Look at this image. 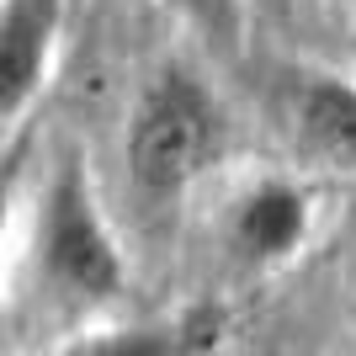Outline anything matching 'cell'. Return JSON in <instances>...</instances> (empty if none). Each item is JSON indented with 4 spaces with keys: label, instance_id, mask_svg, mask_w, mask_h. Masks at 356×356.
Listing matches in <instances>:
<instances>
[{
    "label": "cell",
    "instance_id": "52a82bcc",
    "mask_svg": "<svg viewBox=\"0 0 356 356\" xmlns=\"http://www.w3.org/2000/svg\"><path fill=\"white\" fill-rule=\"evenodd\" d=\"M213 64H239L250 48V0H154Z\"/></svg>",
    "mask_w": 356,
    "mask_h": 356
},
{
    "label": "cell",
    "instance_id": "3957f363",
    "mask_svg": "<svg viewBox=\"0 0 356 356\" xmlns=\"http://www.w3.org/2000/svg\"><path fill=\"white\" fill-rule=\"evenodd\" d=\"M314 229H319V197L309 170H261L239 181L218 218L223 255L245 277H271L293 266L314 245Z\"/></svg>",
    "mask_w": 356,
    "mask_h": 356
},
{
    "label": "cell",
    "instance_id": "9c48e42d",
    "mask_svg": "<svg viewBox=\"0 0 356 356\" xmlns=\"http://www.w3.org/2000/svg\"><path fill=\"white\" fill-rule=\"evenodd\" d=\"M351 356H356V298H351Z\"/></svg>",
    "mask_w": 356,
    "mask_h": 356
},
{
    "label": "cell",
    "instance_id": "8992f818",
    "mask_svg": "<svg viewBox=\"0 0 356 356\" xmlns=\"http://www.w3.org/2000/svg\"><path fill=\"white\" fill-rule=\"evenodd\" d=\"M223 309L218 303H186L154 319H122V325H86L48 356H213L223 346Z\"/></svg>",
    "mask_w": 356,
    "mask_h": 356
},
{
    "label": "cell",
    "instance_id": "5b68a950",
    "mask_svg": "<svg viewBox=\"0 0 356 356\" xmlns=\"http://www.w3.org/2000/svg\"><path fill=\"white\" fill-rule=\"evenodd\" d=\"M64 43H70V0H6L0 6V122L22 134L32 112L54 90Z\"/></svg>",
    "mask_w": 356,
    "mask_h": 356
},
{
    "label": "cell",
    "instance_id": "6da1fadb",
    "mask_svg": "<svg viewBox=\"0 0 356 356\" xmlns=\"http://www.w3.org/2000/svg\"><path fill=\"white\" fill-rule=\"evenodd\" d=\"M229 112L208 74L192 64H160L138 86L122 128V165L128 186L144 208H176L202 186L229 154Z\"/></svg>",
    "mask_w": 356,
    "mask_h": 356
},
{
    "label": "cell",
    "instance_id": "ba28073f",
    "mask_svg": "<svg viewBox=\"0 0 356 356\" xmlns=\"http://www.w3.org/2000/svg\"><path fill=\"white\" fill-rule=\"evenodd\" d=\"M346 59H351V70H356V16H351V27H346Z\"/></svg>",
    "mask_w": 356,
    "mask_h": 356
},
{
    "label": "cell",
    "instance_id": "7a4b0ae2",
    "mask_svg": "<svg viewBox=\"0 0 356 356\" xmlns=\"http://www.w3.org/2000/svg\"><path fill=\"white\" fill-rule=\"evenodd\" d=\"M16 239H22L16 261L32 271L38 293H48L59 309H112L128 287L118 229L106 218L86 165L70 154L38 181V197H32L27 218L16 223Z\"/></svg>",
    "mask_w": 356,
    "mask_h": 356
},
{
    "label": "cell",
    "instance_id": "277c9868",
    "mask_svg": "<svg viewBox=\"0 0 356 356\" xmlns=\"http://www.w3.org/2000/svg\"><path fill=\"white\" fill-rule=\"evenodd\" d=\"M271 122L309 176L356 181V70L298 64L271 86Z\"/></svg>",
    "mask_w": 356,
    "mask_h": 356
}]
</instances>
